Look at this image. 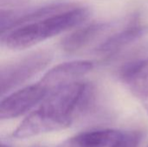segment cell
<instances>
[{"instance_id":"4fadbf2b","label":"cell","mask_w":148,"mask_h":147,"mask_svg":"<svg viewBox=\"0 0 148 147\" xmlns=\"http://www.w3.org/2000/svg\"><path fill=\"white\" fill-rule=\"evenodd\" d=\"M29 0H0L1 8L3 9H17L25 7Z\"/></svg>"},{"instance_id":"2e32d148","label":"cell","mask_w":148,"mask_h":147,"mask_svg":"<svg viewBox=\"0 0 148 147\" xmlns=\"http://www.w3.org/2000/svg\"><path fill=\"white\" fill-rule=\"evenodd\" d=\"M147 147H148V146H147Z\"/></svg>"},{"instance_id":"277c9868","label":"cell","mask_w":148,"mask_h":147,"mask_svg":"<svg viewBox=\"0 0 148 147\" xmlns=\"http://www.w3.org/2000/svg\"><path fill=\"white\" fill-rule=\"evenodd\" d=\"M75 3L68 1H57L36 7H23L17 9L1 8L0 29L1 34L17 26L39 21L48 16L63 12L75 6Z\"/></svg>"},{"instance_id":"8fae6325","label":"cell","mask_w":148,"mask_h":147,"mask_svg":"<svg viewBox=\"0 0 148 147\" xmlns=\"http://www.w3.org/2000/svg\"><path fill=\"white\" fill-rule=\"evenodd\" d=\"M121 131L114 129L91 130L76 134L56 147H110Z\"/></svg>"},{"instance_id":"9c48e42d","label":"cell","mask_w":148,"mask_h":147,"mask_svg":"<svg viewBox=\"0 0 148 147\" xmlns=\"http://www.w3.org/2000/svg\"><path fill=\"white\" fill-rule=\"evenodd\" d=\"M110 27L111 23H109L99 22L76 29L62 39L61 48L64 52L69 54L77 52L89 44L101 34L107 31Z\"/></svg>"},{"instance_id":"5b68a950","label":"cell","mask_w":148,"mask_h":147,"mask_svg":"<svg viewBox=\"0 0 148 147\" xmlns=\"http://www.w3.org/2000/svg\"><path fill=\"white\" fill-rule=\"evenodd\" d=\"M49 93V90L38 81L9 94L1 101L0 119L10 120L26 113L41 104Z\"/></svg>"},{"instance_id":"ba28073f","label":"cell","mask_w":148,"mask_h":147,"mask_svg":"<svg viewBox=\"0 0 148 147\" xmlns=\"http://www.w3.org/2000/svg\"><path fill=\"white\" fill-rule=\"evenodd\" d=\"M94 62L89 60H75L60 63L44 74L39 82L49 92L60 86L77 81L94 68Z\"/></svg>"},{"instance_id":"5bb4252c","label":"cell","mask_w":148,"mask_h":147,"mask_svg":"<svg viewBox=\"0 0 148 147\" xmlns=\"http://www.w3.org/2000/svg\"><path fill=\"white\" fill-rule=\"evenodd\" d=\"M1 147H10L9 145H7V144H3V143H2L1 144Z\"/></svg>"},{"instance_id":"30bf717a","label":"cell","mask_w":148,"mask_h":147,"mask_svg":"<svg viewBox=\"0 0 148 147\" xmlns=\"http://www.w3.org/2000/svg\"><path fill=\"white\" fill-rule=\"evenodd\" d=\"M147 33L148 25L134 24L108 37L96 47L95 50L101 54H113L135 42Z\"/></svg>"},{"instance_id":"3957f363","label":"cell","mask_w":148,"mask_h":147,"mask_svg":"<svg viewBox=\"0 0 148 147\" xmlns=\"http://www.w3.org/2000/svg\"><path fill=\"white\" fill-rule=\"evenodd\" d=\"M52 58L50 51L39 50L3 67L0 74L1 95L3 96L26 83L43 70Z\"/></svg>"},{"instance_id":"6da1fadb","label":"cell","mask_w":148,"mask_h":147,"mask_svg":"<svg viewBox=\"0 0 148 147\" xmlns=\"http://www.w3.org/2000/svg\"><path fill=\"white\" fill-rule=\"evenodd\" d=\"M90 16L91 10L88 7L76 5L63 12L17 26L1 34V44L11 50L26 49L82 24Z\"/></svg>"},{"instance_id":"7a4b0ae2","label":"cell","mask_w":148,"mask_h":147,"mask_svg":"<svg viewBox=\"0 0 148 147\" xmlns=\"http://www.w3.org/2000/svg\"><path fill=\"white\" fill-rule=\"evenodd\" d=\"M93 98V86L75 81L52 89L39 104V108L56 117L73 121L74 116L85 109Z\"/></svg>"},{"instance_id":"8992f818","label":"cell","mask_w":148,"mask_h":147,"mask_svg":"<svg viewBox=\"0 0 148 147\" xmlns=\"http://www.w3.org/2000/svg\"><path fill=\"white\" fill-rule=\"evenodd\" d=\"M118 78L148 113V58L127 62L120 68Z\"/></svg>"},{"instance_id":"7c38bea8","label":"cell","mask_w":148,"mask_h":147,"mask_svg":"<svg viewBox=\"0 0 148 147\" xmlns=\"http://www.w3.org/2000/svg\"><path fill=\"white\" fill-rule=\"evenodd\" d=\"M142 134L140 131L121 132L110 147H139Z\"/></svg>"},{"instance_id":"52a82bcc","label":"cell","mask_w":148,"mask_h":147,"mask_svg":"<svg viewBox=\"0 0 148 147\" xmlns=\"http://www.w3.org/2000/svg\"><path fill=\"white\" fill-rule=\"evenodd\" d=\"M72 121L51 115L39 107L28 115L13 133V137L17 139H29L40 134L65 129Z\"/></svg>"},{"instance_id":"9a60e30c","label":"cell","mask_w":148,"mask_h":147,"mask_svg":"<svg viewBox=\"0 0 148 147\" xmlns=\"http://www.w3.org/2000/svg\"><path fill=\"white\" fill-rule=\"evenodd\" d=\"M32 147H48V146H34Z\"/></svg>"}]
</instances>
